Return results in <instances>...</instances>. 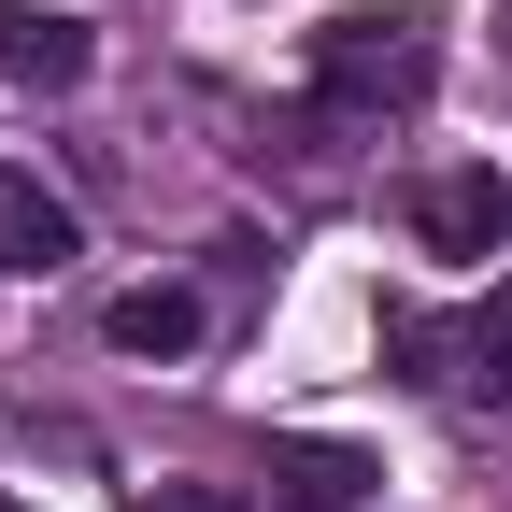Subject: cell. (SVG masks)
I'll list each match as a JSON object with an SVG mask.
<instances>
[{"label":"cell","instance_id":"6da1fadb","mask_svg":"<svg viewBox=\"0 0 512 512\" xmlns=\"http://www.w3.org/2000/svg\"><path fill=\"white\" fill-rule=\"evenodd\" d=\"M427 86H441V29L413 15V0H384V15H328V29H313V114L370 128V114H413Z\"/></svg>","mask_w":512,"mask_h":512},{"label":"cell","instance_id":"7a4b0ae2","mask_svg":"<svg viewBox=\"0 0 512 512\" xmlns=\"http://www.w3.org/2000/svg\"><path fill=\"white\" fill-rule=\"evenodd\" d=\"M413 228H427V256H498L512 185H498V171H427V185H413Z\"/></svg>","mask_w":512,"mask_h":512},{"label":"cell","instance_id":"3957f363","mask_svg":"<svg viewBox=\"0 0 512 512\" xmlns=\"http://www.w3.org/2000/svg\"><path fill=\"white\" fill-rule=\"evenodd\" d=\"M86 57H100V43H86L72 15H43V0H0V86H43V100H57V86H86Z\"/></svg>","mask_w":512,"mask_h":512},{"label":"cell","instance_id":"277c9868","mask_svg":"<svg viewBox=\"0 0 512 512\" xmlns=\"http://www.w3.org/2000/svg\"><path fill=\"white\" fill-rule=\"evenodd\" d=\"M72 200H57L43 171H0V256H15V271H72Z\"/></svg>","mask_w":512,"mask_h":512},{"label":"cell","instance_id":"5b68a950","mask_svg":"<svg viewBox=\"0 0 512 512\" xmlns=\"http://www.w3.org/2000/svg\"><path fill=\"white\" fill-rule=\"evenodd\" d=\"M185 342H200V299L185 285H128L114 299V356H185Z\"/></svg>","mask_w":512,"mask_h":512},{"label":"cell","instance_id":"8992f818","mask_svg":"<svg viewBox=\"0 0 512 512\" xmlns=\"http://www.w3.org/2000/svg\"><path fill=\"white\" fill-rule=\"evenodd\" d=\"M0 512H15V498H0Z\"/></svg>","mask_w":512,"mask_h":512}]
</instances>
